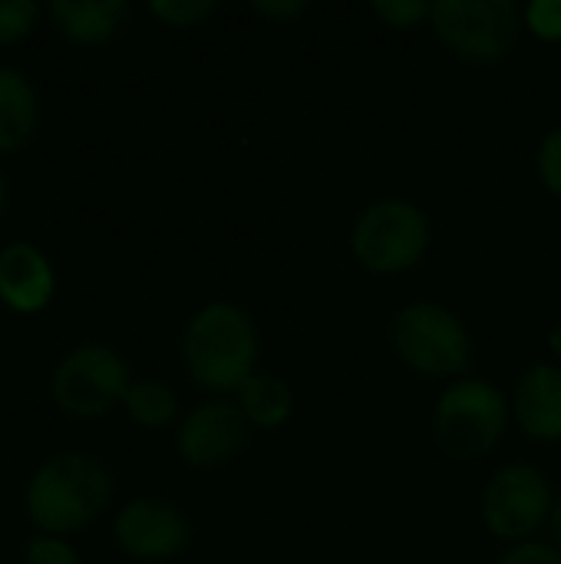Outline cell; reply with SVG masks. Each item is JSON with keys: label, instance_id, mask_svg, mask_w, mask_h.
Instances as JSON below:
<instances>
[{"label": "cell", "instance_id": "cell-19", "mask_svg": "<svg viewBox=\"0 0 561 564\" xmlns=\"http://www.w3.org/2000/svg\"><path fill=\"white\" fill-rule=\"evenodd\" d=\"M522 26L542 43H561V0L526 3L522 7Z\"/></svg>", "mask_w": 561, "mask_h": 564}, {"label": "cell", "instance_id": "cell-7", "mask_svg": "<svg viewBox=\"0 0 561 564\" xmlns=\"http://www.w3.org/2000/svg\"><path fill=\"white\" fill-rule=\"evenodd\" d=\"M555 506V492L549 476L532 463H506L499 466L479 499L483 525L496 542L526 545L549 525Z\"/></svg>", "mask_w": 561, "mask_h": 564}, {"label": "cell", "instance_id": "cell-21", "mask_svg": "<svg viewBox=\"0 0 561 564\" xmlns=\"http://www.w3.org/2000/svg\"><path fill=\"white\" fill-rule=\"evenodd\" d=\"M40 20V7L33 0H0V43L23 40Z\"/></svg>", "mask_w": 561, "mask_h": 564}, {"label": "cell", "instance_id": "cell-1", "mask_svg": "<svg viewBox=\"0 0 561 564\" xmlns=\"http://www.w3.org/2000/svg\"><path fill=\"white\" fill-rule=\"evenodd\" d=\"M182 360L195 387L228 397L258 373L261 330L235 301H212L192 314L182 334Z\"/></svg>", "mask_w": 561, "mask_h": 564}, {"label": "cell", "instance_id": "cell-24", "mask_svg": "<svg viewBox=\"0 0 561 564\" xmlns=\"http://www.w3.org/2000/svg\"><path fill=\"white\" fill-rule=\"evenodd\" d=\"M251 10L271 23H294L311 10V3L308 0H255Z\"/></svg>", "mask_w": 561, "mask_h": 564}, {"label": "cell", "instance_id": "cell-8", "mask_svg": "<svg viewBox=\"0 0 561 564\" xmlns=\"http://www.w3.org/2000/svg\"><path fill=\"white\" fill-rule=\"evenodd\" d=\"M132 380L126 360L106 344H86L69 350L53 373V400L76 420L106 416L126 400Z\"/></svg>", "mask_w": 561, "mask_h": 564}, {"label": "cell", "instance_id": "cell-25", "mask_svg": "<svg viewBox=\"0 0 561 564\" xmlns=\"http://www.w3.org/2000/svg\"><path fill=\"white\" fill-rule=\"evenodd\" d=\"M546 344H549V354H552V364H559L561 367V321L549 330V337H546Z\"/></svg>", "mask_w": 561, "mask_h": 564}, {"label": "cell", "instance_id": "cell-5", "mask_svg": "<svg viewBox=\"0 0 561 564\" xmlns=\"http://www.w3.org/2000/svg\"><path fill=\"white\" fill-rule=\"evenodd\" d=\"M513 420L506 393L486 377L453 380L433 406V436L453 459H483L499 449Z\"/></svg>", "mask_w": 561, "mask_h": 564}, {"label": "cell", "instance_id": "cell-3", "mask_svg": "<svg viewBox=\"0 0 561 564\" xmlns=\"http://www.w3.org/2000/svg\"><path fill=\"white\" fill-rule=\"evenodd\" d=\"M397 357L427 380H463L473 367V337L456 311L440 301H410L390 321Z\"/></svg>", "mask_w": 561, "mask_h": 564}, {"label": "cell", "instance_id": "cell-23", "mask_svg": "<svg viewBox=\"0 0 561 564\" xmlns=\"http://www.w3.org/2000/svg\"><path fill=\"white\" fill-rule=\"evenodd\" d=\"M496 564H561V552L549 542H526L513 545Z\"/></svg>", "mask_w": 561, "mask_h": 564}, {"label": "cell", "instance_id": "cell-4", "mask_svg": "<svg viewBox=\"0 0 561 564\" xmlns=\"http://www.w3.org/2000/svg\"><path fill=\"white\" fill-rule=\"evenodd\" d=\"M433 241L430 215L410 198H377L370 202L350 228L354 261L377 278H397L413 271Z\"/></svg>", "mask_w": 561, "mask_h": 564}, {"label": "cell", "instance_id": "cell-16", "mask_svg": "<svg viewBox=\"0 0 561 564\" xmlns=\"http://www.w3.org/2000/svg\"><path fill=\"white\" fill-rule=\"evenodd\" d=\"M122 406L132 416V423H139L145 430H165L179 416V397L162 380H136L129 387Z\"/></svg>", "mask_w": 561, "mask_h": 564}, {"label": "cell", "instance_id": "cell-2", "mask_svg": "<svg viewBox=\"0 0 561 564\" xmlns=\"http://www.w3.org/2000/svg\"><path fill=\"white\" fill-rule=\"evenodd\" d=\"M112 499L109 473L79 453L53 456L26 489V512L36 529L63 535L96 522Z\"/></svg>", "mask_w": 561, "mask_h": 564}, {"label": "cell", "instance_id": "cell-14", "mask_svg": "<svg viewBox=\"0 0 561 564\" xmlns=\"http://www.w3.org/2000/svg\"><path fill=\"white\" fill-rule=\"evenodd\" d=\"M36 89L20 69L0 66V152H17L36 132Z\"/></svg>", "mask_w": 561, "mask_h": 564}, {"label": "cell", "instance_id": "cell-12", "mask_svg": "<svg viewBox=\"0 0 561 564\" xmlns=\"http://www.w3.org/2000/svg\"><path fill=\"white\" fill-rule=\"evenodd\" d=\"M53 297V268L33 245H7L0 251V301L20 314H36Z\"/></svg>", "mask_w": 561, "mask_h": 564}, {"label": "cell", "instance_id": "cell-18", "mask_svg": "<svg viewBox=\"0 0 561 564\" xmlns=\"http://www.w3.org/2000/svg\"><path fill=\"white\" fill-rule=\"evenodd\" d=\"M430 10H433L430 0H374L370 3V13L390 30H413L423 20L430 23Z\"/></svg>", "mask_w": 561, "mask_h": 564}, {"label": "cell", "instance_id": "cell-9", "mask_svg": "<svg viewBox=\"0 0 561 564\" xmlns=\"http://www.w3.org/2000/svg\"><path fill=\"white\" fill-rule=\"evenodd\" d=\"M179 456L192 469H218L238 459L251 443V423L245 420L238 400H205L179 423Z\"/></svg>", "mask_w": 561, "mask_h": 564}, {"label": "cell", "instance_id": "cell-17", "mask_svg": "<svg viewBox=\"0 0 561 564\" xmlns=\"http://www.w3.org/2000/svg\"><path fill=\"white\" fill-rule=\"evenodd\" d=\"M149 10L165 26L185 30V26H198L202 20H208L218 10V3L215 0H152Z\"/></svg>", "mask_w": 561, "mask_h": 564}, {"label": "cell", "instance_id": "cell-20", "mask_svg": "<svg viewBox=\"0 0 561 564\" xmlns=\"http://www.w3.org/2000/svg\"><path fill=\"white\" fill-rule=\"evenodd\" d=\"M536 175L542 182V188L549 195L561 198V122L555 129H549L539 142L536 152Z\"/></svg>", "mask_w": 561, "mask_h": 564}, {"label": "cell", "instance_id": "cell-10", "mask_svg": "<svg viewBox=\"0 0 561 564\" xmlns=\"http://www.w3.org/2000/svg\"><path fill=\"white\" fill-rule=\"evenodd\" d=\"M112 535L116 545L136 562H169L188 549L192 525L172 502L139 496L119 509Z\"/></svg>", "mask_w": 561, "mask_h": 564}, {"label": "cell", "instance_id": "cell-13", "mask_svg": "<svg viewBox=\"0 0 561 564\" xmlns=\"http://www.w3.org/2000/svg\"><path fill=\"white\" fill-rule=\"evenodd\" d=\"M50 13L63 36L76 43H106L126 26L129 3L126 0H56Z\"/></svg>", "mask_w": 561, "mask_h": 564}, {"label": "cell", "instance_id": "cell-15", "mask_svg": "<svg viewBox=\"0 0 561 564\" xmlns=\"http://www.w3.org/2000/svg\"><path fill=\"white\" fill-rule=\"evenodd\" d=\"M238 406L251 430H281L294 416V390L288 380L274 373H255L241 390H238Z\"/></svg>", "mask_w": 561, "mask_h": 564}, {"label": "cell", "instance_id": "cell-6", "mask_svg": "<svg viewBox=\"0 0 561 564\" xmlns=\"http://www.w3.org/2000/svg\"><path fill=\"white\" fill-rule=\"evenodd\" d=\"M430 30L443 50L470 66L503 63L519 40L522 7L513 0H436Z\"/></svg>", "mask_w": 561, "mask_h": 564}, {"label": "cell", "instance_id": "cell-26", "mask_svg": "<svg viewBox=\"0 0 561 564\" xmlns=\"http://www.w3.org/2000/svg\"><path fill=\"white\" fill-rule=\"evenodd\" d=\"M549 529H552V535H555V549L561 552V496L555 499V506H552V519H549Z\"/></svg>", "mask_w": 561, "mask_h": 564}, {"label": "cell", "instance_id": "cell-11", "mask_svg": "<svg viewBox=\"0 0 561 564\" xmlns=\"http://www.w3.org/2000/svg\"><path fill=\"white\" fill-rule=\"evenodd\" d=\"M513 420L532 443H561V367L539 360L526 367L513 390Z\"/></svg>", "mask_w": 561, "mask_h": 564}, {"label": "cell", "instance_id": "cell-22", "mask_svg": "<svg viewBox=\"0 0 561 564\" xmlns=\"http://www.w3.org/2000/svg\"><path fill=\"white\" fill-rule=\"evenodd\" d=\"M26 564H79L76 552L69 545H63L60 539H50V535H40L30 542L26 549Z\"/></svg>", "mask_w": 561, "mask_h": 564}, {"label": "cell", "instance_id": "cell-27", "mask_svg": "<svg viewBox=\"0 0 561 564\" xmlns=\"http://www.w3.org/2000/svg\"><path fill=\"white\" fill-rule=\"evenodd\" d=\"M3 205H7V185H3V178H0V212H3Z\"/></svg>", "mask_w": 561, "mask_h": 564}]
</instances>
